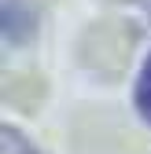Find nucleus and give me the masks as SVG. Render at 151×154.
<instances>
[{
    "label": "nucleus",
    "instance_id": "f257e3e1",
    "mask_svg": "<svg viewBox=\"0 0 151 154\" xmlns=\"http://www.w3.org/2000/svg\"><path fill=\"white\" fill-rule=\"evenodd\" d=\"M137 103L144 110V118L151 121V59L144 63V73H140V85H137Z\"/></svg>",
    "mask_w": 151,
    "mask_h": 154
},
{
    "label": "nucleus",
    "instance_id": "f03ea898",
    "mask_svg": "<svg viewBox=\"0 0 151 154\" xmlns=\"http://www.w3.org/2000/svg\"><path fill=\"white\" fill-rule=\"evenodd\" d=\"M4 154H37V150H30L26 140L18 136L15 128H4Z\"/></svg>",
    "mask_w": 151,
    "mask_h": 154
}]
</instances>
